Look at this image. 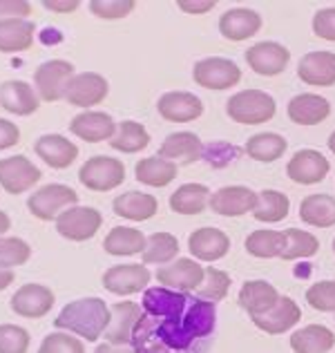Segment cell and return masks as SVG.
<instances>
[{"instance_id": "52", "label": "cell", "mask_w": 335, "mask_h": 353, "mask_svg": "<svg viewBox=\"0 0 335 353\" xmlns=\"http://www.w3.org/2000/svg\"><path fill=\"white\" fill-rule=\"evenodd\" d=\"M94 353H136L134 349H130L128 345H99L94 349Z\"/></svg>"}, {"instance_id": "5", "label": "cell", "mask_w": 335, "mask_h": 353, "mask_svg": "<svg viewBox=\"0 0 335 353\" xmlns=\"http://www.w3.org/2000/svg\"><path fill=\"white\" fill-rule=\"evenodd\" d=\"M74 77H77V74H74L72 63L56 59V61L43 63L41 68L36 70L34 83L43 101H59V99H65V92H68V85Z\"/></svg>"}, {"instance_id": "20", "label": "cell", "mask_w": 335, "mask_h": 353, "mask_svg": "<svg viewBox=\"0 0 335 353\" xmlns=\"http://www.w3.org/2000/svg\"><path fill=\"white\" fill-rule=\"evenodd\" d=\"M297 74L309 85L327 88L335 83V54L333 52H311L302 57Z\"/></svg>"}, {"instance_id": "33", "label": "cell", "mask_w": 335, "mask_h": 353, "mask_svg": "<svg viewBox=\"0 0 335 353\" xmlns=\"http://www.w3.org/2000/svg\"><path fill=\"white\" fill-rule=\"evenodd\" d=\"M145 244H148V237L141 230L119 226V228H112L108 233L103 248L110 255H136V253H143Z\"/></svg>"}, {"instance_id": "16", "label": "cell", "mask_w": 335, "mask_h": 353, "mask_svg": "<svg viewBox=\"0 0 335 353\" xmlns=\"http://www.w3.org/2000/svg\"><path fill=\"white\" fill-rule=\"evenodd\" d=\"M156 108L165 121H174V123H188V121L199 119L203 112L201 99L194 97L192 92H165Z\"/></svg>"}, {"instance_id": "37", "label": "cell", "mask_w": 335, "mask_h": 353, "mask_svg": "<svg viewBox=\"0 0 335 353\" xmlns=\"http://www.w3.org/2000/svg\"><path fill=\"white\" fill-rule=\"evenodd\" d=\"M288 210H291V201L284 192L277 190H264L257 194V206L253 210V217L264 224H275V221L286 219Z\"/></svg>"}, {"instance_id": "45", "label": "cell", "mask_w": 335, "mask_h": 353, "mask_svg": "<svg viewBox=\"0 0 335 353\" xmlns=\"http://www.w3.org/2000/svg\"><path fill=\"white\" fill-rule=\"evenodd\" d=\"M39 353H85V347H83V342L79 338L59 331L41 342Z\"/></svg>"}, {"instance_id": "9", "label": "cell", "mask_w": 335, "mask_h": 353, "mask_svg": "<svg viewBox=\"0 0 335 353\" xmlns=\"http://www.w3.org/2000/svg\"><path fill=\"white\" fill-rule=\"evenodd\" d=\"M257 206V192L246 185H223L210 194V210L223 217H239L244 212H253Z\"/></svg>"}, {"instance_id": "50", "label": "cell", "mask_w": 335, "mask_h": 353, "mask_svg": "<svg viewBox=\"0 0 335 353\" xmlns=\"http://www.w3.org/2000/svg\"><path fill=\"white\" fill-rule=\"evenodd\" d=\"M179 7L183 9V12H188V14H206V12H210L212 7H215V0H192V3H188V0H181Z\"/></svg>"}, {"instance_id": "25", "label": "cell", "mask_w": 335, "mask_h": 353, "mask_svg": "<svg viewBox=\"0 0 335 353\" xmlns=\"http://www.w3.org/2000/svg\"><path fill=\"white\" fill-rule=\"evenodd\" d=\"M36 154L50 165V168H68L79 157V148L70 139L61 134H45L36 141Z\"/></svg>"}, {"instance_id": "3", "label": "cell", "mask_w": 335, "mask_h": 353, "mask_svg": "<svg viewBox=\"0 0 335 353\" xmlns=\"http://www.w3.org/2000/svg\"><path fill=\"white\" fill-rule=\"evenodd\" d=\"M77 201H79V194L74 192L70 185L50 183L32 194L30 201H27V208L32 210L34 217L50 221V219H59L68 208L77 206Z\"/></svg>"}, {"instance_id": "11", "label": "cell", "mask_w": 335, "mask_h": 353, "mask_svg": "<svg viewBox=\"0 0 335 353\" xmlns=\"http://www.w3.org/2000/svg\"><path fill=\"white\" fill-rule=\"evenodd\" d=\"M39 179H41V170L27 157H7V159H0V185L7 192L21 194L25 190H30Z\"/></svg>"}, {"instance_id": "36", "label": "cell", "mask_w": 335, "mask_h": 353, "mask_svg": "<svg viewBox=\"0 0 335 353\" xmlns=\"http://www.w3.org/2000/svg\"><path fill=\"white\" fill-rule=\"evenodd\" d=\"M286 145L288 143L284 137H279L275 132H262L250 137L246 141V154L255 161L271 163L286 152Z\"/></svg>"}, {"instance_id": "24", "label": "cell", "mask_w": 335, "mask_h": 353, "mask_svg": "<svg viewBox=\"0 0 335 353\" xmlns=\"http://www.w3.org/2000/svg\"><path fill=\"white\" fill-rule=\"evenodd\" d=\"M0 105L7 112L27 117L39 110V94L25 81H7L0 85Z\"/></svg>"}, {"instance_id": "19", "label": "cell", "mask_w": 335, "mask_h": 353, "mask_svg": "<svg viewBox=\"0 0 335 353\" xmlns=\"http://www.w3.org/2000/svg\"><path fill=\"white\" fill-rule=\"evenodd\" d=\"M302 318V311L291 297H279V302L273 306L271 311H266L262 315H253V322L259 329L277 336V333H284L288 329H293Z\"/></svg>"}, {"instance_id": "47", "label": "cell", "mask_w": 335, "mask_h": 353, "mask_svg": "<svg viewBox=\"0 0 335 353\" xmlns=\"http://www.w3.org/2000/svg\"><path fill=\"white\" fill-rule=\"evenodd\" d=\"M313 32L324 41H335V7L320 9L313 16Z\"/></svg>"}, {"instance_id": "8", "label": "cell", "mask_w": 335, "mask_h": 353, "mask_svg": "<svg viewBox=\"0 0 335 353\" xmlns=\"http://www.w3.org/2000/svg\"><path fill=\"white\" fill-rule=\"evenodd\" d=\"M203 273H206V268L201 264H197L194 259L181 257V259H174L170 264H163L159 271H156V280H159L165 289H172V291H194L203 282Z\"/></svg>"}, {"instance_id": "38", "label": "cell", "mask_w": 335, "mask_h": 353, "mask_svg": "<svg viewBox=\"0 0 335 353\" xmlns=\"http://www.w3.org/2000/svg\"><path fill=\"white\" fill-rule=\"evenodd\" d=\"M179 255V241L170 233H154L148 237L143 264H170Z\"/></svg>"}, {"instance_id": "1", "label": "cell", "mask_w": 335, "mask_h": 353, "mask_svg": "<svg viewBox=\"0 0 335 353\" xmlns=\"http://www.w3.org/2000/svg\"><path fill=\"white\" fill-rule=\"evenodd\" d=\"M110 320L112 313L103 300H99V297H85V300H77L63 306V311L54 320V324L56 329L72 331L77 336L85 338L88 342H94L101 333H105Z\"/></svg>"}, {"instance_id": "46", "label": "cell", "mask_w": 335, "mask_h": 353, "mask_svg": "<svg viewBox=\"0 0 335 353\" xmlns=\"http://www.w3.org/2000/svg\"><path fill=\"white\" fill-rule=\"evenodd\" d=\"M90 9L99 18L114 21V18H125L134 9V3L132 0H92Z\"/></svg>"}, {"instance_id": "41", "label": "cell", "mask_w": 335, "mask_h": 353, "mask_svg": "<svg viewBox=\"0 0 335 353\" xmlns=\"http://www.w3.org/2000/svg\"><path fill=\"white\" fill-rule=\"evenodd\" d=\"M228 289H230V277L223 271L208 266L206 273H203V282L194 289V295L203 302H217L228 293Z\"/></svg>"}, {"instance_id": "44", "label": "cell", "mask_w": 335, "mask_h": 353, "mask_svg": "<svg viewBox=\"0 0 335 353\" xmlns=\"http://www.w3.org/2000/svg\"><path fill=\"white\" fill-rule=\"evenodd\" d=\"M306 300L322 313H335V282H318L306 291Z\"/></svg>"}, {"instance_id": "2", "label": "cell", "mask_w": 335, "mask_h": 353, "mask_svg": "<svg viewBox=\"0 0 335 353\" xmlns=\"http://www.w3.org/2000/svg\"><path fill=\"white\" fill-rule=\"evenodd\" d=\"M226 112L232 121L246 125H257L271 121L275 114V101L262 90H244L228 99Z\"/></svg>"}, {"instance_id": "29", "label": "cell", "mask_w": 335, "mask_h": 353, "mask_svg": "<svg viewBox=\"0 0 335 353\" xmlns=\"http://www.w3.org/2000/svg\"><path fill=\"white\" fill-rule=\"evenodd\" d=\"M333 345L335 336L322 324H309L291 336V349L295 353H329Z\"/></svg>"}, {"instance_id": "53", "label": "cell", "mask_w": 335, "mask_h": 353, "mask_svg": "<svg viewBox=\"0 0 335 353\" xmlns=\"http://www.w3.org/2000/svg\"><path fill=\"white\" fill-rule=\"evenodd\" d=\"M14 282V273L9 268H0V291H5Z\"/></svg>"}, {"instance_id": "28", "label": "cell", "mask_w": 335, "mask_h": 353, "mask_svg": "<svg viewBox=\"0 0 335 353\" xmlns=\"http://www.w3.org/2000/svg\"><path fill=\"white\" fill-rule=\"evenodd\" d=\"M36 27L27 18H9L0 21V52H23L34 43Z\"/></svg>"}, {"instance_id": "12", "label": "cell", "mask_w": 335, "mask_h": 353, "mask_svg": "<svg viewBox=\"0 0 335 353\" xmlns=\"http://www.w3.org/2000/svg\"><path fill=\"white\" fill-rule=\"evenodd\" d=\"M108 97V81L97 72L77 74L65 92V99L77 108H92Z\"/></svg>"}, {"instance_id": "22", "label": "cell", "mask_w": 335, "mask_h": 353, "mask_svg": "<svg viewBox=\"0 0 335 353\" xmlns=\"http://www.w3.org/2000/svg\"><path fill=\"white\" fill-rule=\"evenodd\" d=\"M70 130L79 139H83V141L99 143V141H110L116 130V123L105 112H81L72 119Z\"/></svg>"}, {"instance_id": "55", "label": "cell", "mask_w": 335, "mask_h": 353, "mask_svg": "<svg viewBox=\"0 0 335 353\" xmlns=\"http://www.w3.org/2000/svg\"><path fill=\"white\" fill-rule=\"evenodd\" d=\"M329 148H331V152H335V132L329 137Z\"/></svg>"}, {"instance_id": "13", "label": "cell", "mask_w": 335, "mask_h": 353, "mask_svg": "<svg viewBox=\"0 0 335 353\" xmlns=\"http://www.w3.org/2000/svg\"><path fill=\"white\" fill-rule=\"evenodd\" d=\"M110 313H112V320L103 333L105 340L110 345H130L134 338V329H136L139 320H141L143 311L139 309V304L116 302L110 309Z\"/></svg>"}, {"instance_id": "35", "label": "cell", "mask_w": 335, "mask_h": 353, "mask_svg": "<svg viewBox=\"0 0 335 353\" xmlns=\"http://www.w3.org/2000/svg\"><path fill=\"white\" fill-rule=\"evenodd\" d=\"M148 143H150V137H148L145 128L141 123H136V121H121L114 130V134L110 139V145L114 148V150L128 152V154L143 150Z\"/></svg>"}, {"instance_id": "18", "label": "cell", "mask_w": 335, "mask_h": 353, "mask_svg": "<svg viewBox=\"0 0 335 353\" xmlns=\"http://www.w3.org/2000/svg\"><path fill=\"white\" fill-rule=\"evenodd\" d=\"M54 306V293L43 284H25L12 297V309L23 318H43Z\"/></svg>"}, {"instance_id": "51", "label": "cell", "mask_w": 335, "mask_h": 353, "mask_svg": "<svg viewBox=\"0 0 335 353\" xmlns=\"http://www.w3.org/2000/svg\"><path fill=\"white\" fill-rule=\"evenodd\" d=\"M50 12H74L79 7L77 0H45L43 3Z\"/></svg>"}, {"instance_id": "7", "label": "cell", "mask_w": 335, "mask_h": 353, "mask_svg": "<svg viewBox=\"0 0 335 353\" xmlns=\"http://www.w3.org/2000/svg\"><path fill=\"white\" fill-rule=\"evenodd\" d=\"M241 79L239 68L228 59L210 57L194 65V81L206 90H226L237 85Z\"/></svg>"}, {"instance_id": "14", "label": "cell", "mask_w": 335, "mask_h": 353, "mask_svg": "<svg viewBox=\"0 0 335 353\" xmlns=\"http://www.w3.org/2000/svg\"><path fill=\"white\" fill-rule=\"evenodd\" d=\"M288 59H291L288 50L275 41L257 43L246 52V63L253 68V72L262 74V77H275V74L284 72Z\"/></svg>"}, {"instance_id": "30", "label": "cell", "mask_w": 335, "mask_h": 353, "mask_svg": "<svg viewBox=\"0 0 335 353\" xmlns=\"http://www.w3.org/2000/svg\"><path fill=\"white\" fill-rule=\"evenodd\" d=\"M112 208L119 217H125V219H132V221H143V219H150L156 210H159V203L152 197V194H145V192H123L121 197L114 199Z\"/></svg>"}, {"instance_id": "49", "label": "cell", "mask_w": 335, "mask_h": 353, "mask_svg": "<svg viewBox=\"0 0 335 353\" xmlns=\"http://www.w3.org/2000/svg\"><path fill=\"white\" fill-rule=\"evenodd\" d=\"M18 141H21V130L12 121L0 119V150H7V148L16 145Z\"/></svg>"}, {"instance_id": "34", "label": "cell", "mask_w": 335, "mask_h": 353, "mask_svg": "<svg viewBox=\"0 0 335 353\" xmlns=\"http://www.w3.org/2000/svg\"><path fill=\"white\" fill-rule=\"evenodd\" d=\"M176 176V163L168 161L163 157H145L136 163V181L145 185H154L161 188L168 185Z\"/></svg>"}, {"instance_id": "42", "label": "cell", "mask_w": 335, "mask_h": 353, "mask_svg": "<svg viewBox=\"0 0 335 353\" xmlns=\"http://www.w3.org/2000/svg\"><path fill=\"white\" fill-rule=\"evenodd\" d=\"M32 250L18 237H0V268H9L25 264L30 259Z\"/></svg>"}, {"instance_id": "32", "label": "cell", "mask_w": 335, "mask_h": 353, "mask_svg": "<svg viewBox=\"0 0 335 353\" xmlns=\"http://www.w3.org/2000/svg\"><path fill=\"white\" fill-rule=\"evenodd\" d=\"M300 217L304 224L329 228L335 224V197L331 194H309L300 203Z\"/></svg>"}, {"instance_id": "54", "label": "cell", "mask_w": 335, "mask_h": 353, "mask_svg": "<svg viewBox=\"0 0 335 353\" xmlns=\"http://www.w3.org/2000/svg\"><path fill=\"white\" fill-rule=\"evenodd\" d=\"M9 228H12V219H9V215H5V212L0 210V237H3Z\"/></svg>"}, {"instance_id": "48", "label": "cell", "mask_w": 335, "mask_h": 353, "mask_svg": "<svg viewBox=\"0 0 335 353\" xmlns=\"http://www.w3.org/2000/svg\"><path fill=\"white\" fill-rule=\"evenodd\" d=\"M32 12V5L27 0H0V21L9 18H25Z\"/></svg>"}, {"instance_id": "31", "label": "cell", "mask_w": 335, "mask_h": 353, "mask_svg": "<svg viewBox=\"0 0 335 353\" xmlns=\"http://www.w3.org/2000/svg\"><path fill=\"white\" fill-rule=\"evenodd\" d=\"M210 203V190L201 183H183L170 194V208L179 215H199Z\"/></svg>"}, {"instance_id": "40", "label": "cell", "mask_w": 335, "mask_h": 353, "mask_svg": "<svg viewBox=\"0 0 335 353\" xmlns=\"http://www.w3.org/2000/svg\"><path fill=\"white\" fill-rule=\"evenodd\" d=\"M286 246L282 250V259H304V257H313L318 253V239L306 230H297V228H288L286 230Z\"/></svg>"}, {"instance_id": "6", "label": "cell", "mask_w": 335, "mask_h": 353, "mask_svg": "<svg viewBox=\"0 0 335 353\" xmlns=\"http://www.w3.org/2000/svg\"><path fill=\"white\" fill-rule=\"evenodd\" d=\"M101 212L88 206H72L56 219V230L59 235L72 241H85L90 237L97 235V230L101 228Z\"/></svg>"}, {"instance_id": "10", "label": "cell", "mask_w": 335, "mask_h": 353, "mask_svg": "<svg viewBox=\"0 0 335 353\" xmlns=\"http://www.w3.org/2000/svg\"><path fill=\"white\" fill-rule=\"evenodd\" d=\"M150 271L145 264H123L112 266L103 273V286L110 293L116 295H132L143 291L150 282Z\"/></svg>"}, {"instance_id": "23", "label": "cell", "mask_w": 335, "mask_h": 353, "mask_svg": "<svg viewBox=\"0 0 335 353\" xmlns=\"http://www.w3.org/2000/svg\"><path fill=\"white\" fill-rule=\"evenodd\" d=\"M259 27H262V18L246 7L230 9L219 18V32L228 41H246L259 32Z\"/></svg>"}, {"instance_id": "56", "label": "cell", "mask_w": 335, "mask_h": 353, "mask_svg": "<svg viewBox=\"0 0 335 353\" xmlns=\"http://www.w3.org/2000/svg\"><path fill=\"white\" fill-rule=\"evenodd\" d=\"M333 253H335V239H333Z\"/></svg>"}, {"instance_id": "15", "label": "cell", "mask_w": 335, "mask_h": 353, "mask_svg": "<svg viewBox=\"0 0 335 353\" xmlns=\"http://www.w3.org/2000/svg\"><path fill=\"white\" fill-rule=\"evenodd\" d=\"M286 174L293 181L311 185L320 183L329 174V161L327 157L318 150H300L293 154V159L286 165Z\"/></svg>"}, {"instance_id": "43", "label": "cell", "mask_w": 335, "mask_h": 353, "mask_svg": "<svg viewBox=\"0 0 335 353\" xmlns=\"http://www.w3.org/2000/svg\"><path fill=\"white\" fill-rule=\"evenodd\" d=\"M30 333L16 324H0V353H27Z\"/></svg>"}, {"instance_id": "21", "label": "cell", "mask_w": 335, "mask_h": 353, "mask_svg": "<svg viewBox=\"0 0 335 353\" xmlns=\"http://www.w3.org/2000/svg\"><path fill=\"white\" fill-rule=\"evenodd\" d=\"M188 248L192 257L201 259V262H217L228 253L230 239L219 228H199L190 235Z\"/></svg>"}, {"instance_id": "27", "label": "cell", "mask_w": 335, "mask_h": 353, "mask_svg": "<svg viewBox=\"0 0 335 353\" xmlns=\"http://www.w3.org/2000/svg\"><path fill=\"white\" fill-rule=\"evenodd\" d=\"M279 295L277 289L273 284H268L264 280H253V282H246L241 286L239 291V306L241 309H246L250 313V318L253 315H262L266 311H271L273 306L279 302Z\"/></svg>"}, {"instance_id": "39", "label": "cell", "mask_w": 335, "mask_h": 353, "mask_svg": "<svg viewBox=\"0 0 335 353\" xmlns=\"http://www.w3.org/2000/svg\"><path fill=\"white\" fill-rule=\"evenodd\" d=\"M286 246V235L279 230H255L246 239V250L255 257H279Z\"/></svg>"}, {"instance_id": "4", "label": "cell", "mask_w": 335, "mask_h": 353, "mask_svg": "<svg viewBox=\"0 0 335 353\" xmlns=\"http://www.w3.org/2000/svg\"><path fill=\"white\" fill-rule=\"evenodd\" d=\"M81 183L90 190L105 192L116 188L125 179V165L114 157H92L79 170Z\"/></svg>"}, {"instance_id": "17", "label": "cell", "mask_w": 335, "mask_h": 353, "mask_svg": "<svg viewBox=\"0 0 335 353\" xmlns=\"http://www.w3.org/2000/svg\"><path fill=\"white\" fill-rule=\"evenodd\" d=\"M203 152H206V148H203L201 139L192 132H174L165 137V141L159 148V157L181 165H190L203 159Z\"/></svg>"}, {"instance_id": "26", "label": "cell", "mask_w": 335, "mask_h": 353, "mask_svg": "<svg viewBox=\"0 0 335 353\" xmlns=\"http://www.w3.org/2000/svg\"><path fill=\"white\" fill-rule=\"evenodd\" d=\"M331 112V103L324 97L318 94H297L288 103V117L295 121L297 125H315L322 123Z\"/></svg>"}]
</instances>
